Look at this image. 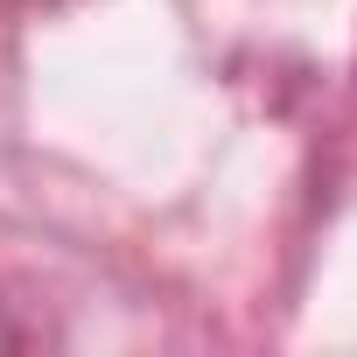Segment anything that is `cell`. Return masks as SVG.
<instances>
[{"mask_svg":"<svg viewBox=\"0 0 357 357\" xmlns=\"http://www.w3.org/2000/svg\"><path fill=\"white\" fill-rule=\"evenodd\" d=\"M15 8H22V0H0V15H15Z\"/></svg>","mask_w":357,"mask_h":357,"instance_id":"obj_1","label":"cell"}]
</instances>
